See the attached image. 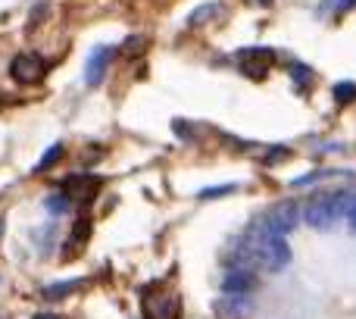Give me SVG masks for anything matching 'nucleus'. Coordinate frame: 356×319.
I'll list each match as a JSON object with an SVG mask.
<instances>
[{
	"label": "nucleus",
	"mask_w": 356,
	"mask_h": 319,
	"mask_svg": "<svg viewBox=\"0 0 356 319\" xmlns=\"http://www.w3.org/2000/svg\"><path fill=\"white\" fill-rule=\"evenodd\" d=\"M334 98H338L341 104L356 100V85H353V81H338V85H334Z\"/></svg>",
	"instance_id": "ddd939ff"
},
{
	"label": "nucleus",
	"mask_w": 356,
	"mask_h": 319,
	"mask_svg": "<svg viewBox=\"0 0 356 319\" xmlns=\"http://www.w3.org/2000/svg\"><path fill=\"white\" fill-rule=\"evenodd\" d=\"M110 56H113V47H106V44H97V47L88 54V66H85L88 85H100V81H104L106 66H110Z\"/></svg>",
	"instance_id": "423d86ee"
},
{
	"label": "nucleus",
	"mask_w": 356,
	"mask_h": 319,
	"mask_svg": "<svg viewBox=\"0 0 356 319\" xmlns=\"http://www.w3.org/2000/svg\"><path fill=\"white\" fill-rule=\"evenodd\" d=\"M257 288V276L247 266H232L222 276V295H250Z\"/></svg>",
	"instance_id": "39448f33"
},
{
	"label": "nucleus",
	"mask_w": 356,
	"mask_h": 319,
	"mask_svg": "<svg viewBox=\"0 0 356 319\" xmlns=\"http://www.w3.org/2000/svg\"><path fill=\"white\" fill-rule=\"evenodd\" d=\"M35 319H60V316H56V313H38Z\"/></svg>",
	"instance_id": "f3484780"
},
{
	"label": "nucleus",
	"mask_w": 356,
	"mask_h": 319,
	"mask_svg": "<svg viewBox=\"0 0 356 319\" xmlns=\"http://www.w3.org/2000/svg\"><path fill=\"white\" fill-rule=\"evenodd\" d=\"M60 157H63V144H54V148H50V150H47V154H44L41 160H38L35 172H47V169H50V166H54V163H56V160H60Z\"/></svg>",
	"instance_id": "9b49d317"
},
{
	"label": "nucleus",
	"mask_w": 356,
	"mask_h": 319,
	"mask_svg": "<svg viewBox=\"0 0 356 319\" xmlns=\"http://www.w3.org/2000/svg\"><path fill=\"white\" fill-rule=\"evenodd\" d=\"M344 219H347V226H350V232H356V197H350V207H347Z\"/></svg>",
	"instance_id": "dca6fc26"
},
{
	"label": "nucleus",
	"mask_w": 356,
	"mask_h": 319,
	"mask_svg": "<svg viewBox=\"0 0 356 319\" xmlns=\"http://www.w3.org/2000/svg\"><path fill=\"white\" fill-rule=\"evenodd\" d=\"M350 191H322V194H313L307 203L300 207V219L307 222L309 228H332L334 222L341 219V216L347 213V207H350Z\"/></svg>",
	"instance_id": "f03ea898"
},
{
	"label": "nucleus",
	"mask_w": 356,
	"mask_h": 319,
	"mask_svg": "<svg viewBox=\"0 0 356 319\" xmlns=\"http://www.w3.org/2000/svg\"><path fill=\"white\" fill-rule=\"evenodd\" d=\"M219 10H222V3H203V6H197V10L188 16V25H191V29H197V25L209 22V19H213Z\"/></svg>",
	"instance_id": "1a4fd4ad"
},
{
	"label": "nucleus",
	"mask_w": 356,
	"mask_h": 319,
	"mask_svg": "<svg viewBox=\"0 0 356 319\" xmlns=\"http://www.w3.org/2000/svg\"><path fill=\"white\" fill-rule=\"evenodd\" d=\"M213 307L219 316H244L247 310H250V301H247L244 295H225V297H219Z\"/></svg>",
	"instance_id": "6e6552de"
},
{
	"label": "nucleus",
	"mask_w": 356,
	"mask_h": 319,
	"mask_svg": "<svg viewBox=\"0 0 356 319\" xmlns=\"http://www.w3.org/2000/svg\"><path fill=\"white\" fill-rule=\"evenodd\" d=\"M238 188V185H219V188H207V191H200V197L207 201V197H222V194H232V191Z\"/></svg>",
	"instance_id": "2eb2a0df"
},
{
	"label": "nucleus",
	"mask_w": 356,
	"mask_h": 319,
	"mask_svg": "<svg viewBox=\"0 0 356 319\" xmlns=\"http://www.w3.org/2000/svg\"><path fill=\"white\" fill-rule=\"evenodd\" d=\"M79 285H85L81 279H72V282H56V285H47L44 288V297H50V301H56V297H66V295H72Z\"/></svg>",
	"instance_id": "9d476101"
},
{
	"label": "nucleus",
	"mask_w": 356,
	"mask_h": 319,
	"mask_svg": "<svg viewBox=\"0 0 356 319\" xmlns=\"http://www.w3.org/2000/svg\"><path fill=\"white\" fill-rule=\"evenodd\" d=\"M44 72H47V63L38 54H19L16 60L10 63V75L19 85H35V81L44 79Z\"/></svg>",
	"instance_id": "20e7f679"
},
{
	"label": "nucleus",
	"mask_w": 356,
	"mask_h": 319,
	"mask_svg": "<svg viewBox=\"0 0 356 319\" xmlns=\"http://www.w3.org/2000/svg\"><path fill=\"white\" fill-rule=\"evenodd\" d=\"M147 313H150V319H178V297L160 295L156 301L147 297Z\"/></svg>",
	"instance_id": "0eeeda50"
},
{
	"label": "nucleus",
	"mask_w": 356,
	"mask_h": 319,
	"mask_svg": "<svg viewBox=\"0 0 356 319\" xmlns=\"http://www.w3.org/2000/svg\"><path fill=\"white\" fill-rule=\"evenodd\" d=\"M259 222L278 235H291L297 228V222H300V207H297L294 201H282V203L266 210V213L259 216Z\"/></svg>",
	"instance_id": "7ed1b4c3"
},
{
	"label": "nucleus",
	"mask_w": 356,
	"mask_h": 319,
	"mask_svg": "<svg viewBox=\"0 0 356 319\" xmlns=\"http://www.w3.org/2000/svg\"><path fill=\"white\" fill-rule=\"evenodd\" d=\"M44 207H47L54 216H63L69 210V197L66 194H50L47 201H44Z\"/></svg>",
	"instance_id": "f8f14e48"
},
{
	"label": "nucleus",
	"mask_w": 356,
	"mask_h": 319,
	"mask_svg": "<svg viewBox=\"0 0 356 319\" xmlns=\"http://www.w3.org/2000/svg\"><path fill=\"white\" fill-rule=\"evenodd\" d=\"M247 263H257L259 270H266V272L288 270L291 247H288V241H284V235L266 228L263 222H253V226L241 235V263L238 266H247Z\"/></svg>",
	"instance_id": "f257e3e1"
},
{
	"label": "nucleus",
	"mask_w": 356,
	"mask_h": 319,
	"mask_svg": "<svg viewBox=\"0 0 356 319\" xmlns=\"http://www.w3.org/2000/svg\"><path fill=\"white\" fill-rule=\"evenodd\" d=\"M88 232H91V222H88V219H79V222H75V228H72V241H75V244H85V241H88Z\"/></svg>",
	"instance_id": "4468645a"
},
{
	"label": "nucleus",
	"mask_w": 356,
	"mask_h": 319,
	"mask_svg": "<svg viewBox=\"0 0 356 319\" xmlns=\"http://www.w3.org/2000/svg\"><path fill=\"white\" fill-rule=\"evenodd\" d=\"M259 3H266V6H272V0H259Z\"/></svg>",
	"instance_id": "a211bd4d"
}]
</instances>
